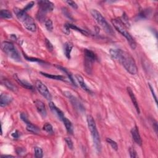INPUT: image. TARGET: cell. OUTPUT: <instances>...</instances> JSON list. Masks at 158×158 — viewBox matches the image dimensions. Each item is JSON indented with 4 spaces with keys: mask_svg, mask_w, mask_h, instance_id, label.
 <instances>
[{
    "mask_svg": "<svg viewBox=\"0 0 158 158\" xmlns=\"http://www.w3.org/2000/svg\"><path fill=\"white\" fill-rule=\"evenodd\" d=\"M110 54L112 58L122 64L127 72L132 75L137 74L138 69L135 61L129 53L120 49H112L110 50Z\"/></svg>",
    "mask_w": 158,
    "mask_h": 158,
    "instance_id": "1",
    "label": "cell"
},
{
    "mask_svg": "<svg viewBox=\"0 0 158 158\" xmlns=\"http://www.w3.org/2000/svg\"><path fill=\"white\" fill-rule=\"evenodd\" d=\"M14 12L16 14L17 18L19 19V21L22 23L25 29L32 32L36 31L37 26L35 21L31 17L29 16L26 12H25L23 9L17 8H15L14 9Z\"/></svg>",
    "mask_w": 158,
    "mask_h": 158,
    "instance_id": "2",
    "label": "cell"
},
{
    "mask_svg": "<svg viewBox=\"0 0 158 158\" xmlns=\"http://www.w3.org/2000/svg\"><path fill=\"white\" fill-rule=\"evenodd\" d=\"M112 24L114 25V28L120 32L125 38L127 39V42H129L130 47L132 49H135L136 47V43L134 38L132 37V35L127 30L125 25L121 21L120 19H115L112 20Z\"/></svg>",
    "mask_w": 158,
    "mask_h": 158,
    "instance_id": "3",
    "label": "cell"
},
{
    "mask_svg": "<svg viewBox=\"0 0 158 158\" xmlns=\"http://www.w3.org/2000/svg\"><path fill=\"white\" fill-rule=\"evenodd\" d=\"M87 123L89 130L91 132V136H92L93 141L96 150L98 152H100L101 150V143L100 140V136L98 133V131L96 128L95 121L93 118L91 116H87Z\"/></svg>",
    "mask_w": 158,
    "mask_h": 158,
    "instance_id": "4",
    "label": "cell"
},
{
    "mask_svg": "<svg viewBox=\"0 0 158 158\" xmlns=\"http://www.w3.org/2000/svg\"><path fill=\"white\" fill-rule=\"evenodd\" d=\"M91 14L95 19L96 22L103 28V29L107 33L110 35H114L115 33L113 27L108 23L106 19L102 16V14L99 11L96 9H92L91 11Z\"/></svg>",
    "mask_w": 158,
    "mask_h": 158,
    "instance_id": "5",
    "label": "cell"
},
{
    "mask_svg": "<svg viewBox=\"0 0 158 158\" xmlns=\"http://www.w3.org/2000/svg\"><path fill=\"white\" fill-rule=\"evenodd\" d=\"M1 49L4 53H6L9 57L12 58L14 61H21L19 52L16 48L14 47L13 43L8 42H4L1 44Z\"/></svg>",
    "mask_w": 158,
    "mask_h": 158,
    "instance_id": "6",
    "label": "cell"
},
{
    "mask_svg": "<svg viewBox=\"0 0 158 158\" xmlns=\"http://www.w3.org/2000/svg\"><path fill=\"white\" fill-rule=\"evenodd\" d=\"M84 54H85V71L88 74H90L92 71V65L95 61L97 59V56L90 49H85L84 50Z\"/></svg>",
    "mask_w": 158,
    "mask_h": 158,
    "instance_id": "7",
    "label": "cell"
},
{
    "mask_svg": "<svg viewBox=\"0 0 158 158\" xmlns=\"http://www.w3.org/2000/svg\"><path fill=\"white\" fill-rule=\"evenodd\" d=\"M38 4L39 6V14H43L45 16L46 14L49 12H52L54 9V4L52 2L49 1H38Z\"/></svg>",
    "mask_w": 158,
    "mask_h": 158,
    "instance_id": "8",
    "label": "cell"
},
{
    "mask_svg": "<svg viewBox=\"0 0 158 158\" xmlns=\"http://www.w3.org/2000/svg\"><path fill=\"white\" fill-rule=\"evenodd\" d=\"M35 86L38 91V92L42 95L44 98L48 100H51L52 99V96L49 91L47 86H46L42 81L40 80H37L35 82Z\"/></svg>",
    "mask_w": 158,
    "mask_h": 158,
    "instance_id": "9",
    "label": "cell"
},
{
    "mask_svg": "<svg viewBox=\"0 0 158 158\" xmlns=\"http://www.w3.org/2000/svg\"><path fill=\"white\" fill-rule=\"evenodd\" d=\"M64 95L69 99L75 109L78 110L80 112L84 111V108L82 104L80 103V101L77 100V98L75 97L72 93L69 92V91H64Z\"/></svg>",
    "mask_w": 158,
    "mask_h": 158,
    "instance_id": "10",
    "label": "cell"
},
{
    "mask_svg": "<svg viewBox=\"0 0 158 158\" xmlns=\"http://www.w3.org/2000/svg\"><path fill=\"white\" fill-rule=\"evenodd\" d=\"M35 106L36 107L38 113L41 115L42 118H45L47 116V111L46 109V107L45 104L42 101L36 100L35 102Z\"/></svg>",
    "mask_w": 158,
    "mask_h": 158,
    "instance_id": "11",
    "label": "cell"
},
{
    "mask_svg": "<svg viewBox=\"0 0 158 158\" xmlns=\"http://www.w3.org/2000/svg\"><path fill=\"white\" fill-rule=\"evenodd\" d=\"M131 134L132 136V138L134 141L136 143L137 145L139 146L142 145V139L141 138V136L139 133V130L138 129V127L135 126V127L132 128L131 130Z\"/></svg>",
    "mask_w": 158,
    "mask_h": 158,
    "instance_id": "12",
    "label": "cell"
},
{
    "mask_svg": "<svg viewBox=\"0 0 158 158\" xmlns=\"http://www.w3.org/2000/svg\"><path fill=\"white\" fill-rule=\"evenodd\" d=\"M13 98L11 95L7 93H3L0 96V106L1 107H5L11 103Z\"/></svg>",
    "mask_w": 158,
    "mask_h": 158,
    "instance_id": "13",
    "label": "cell"
},
{
    "mask_svg": "<svg viewBox=\"0 0 158 158\" xmlns=\"http://www.w3.org/2000/svg\"><path fill=\"white\" fill-rule=\"evenodd\" d=\"M49 106L50 109L52 110V111L53 112V113L58 117V118H59V119H60L61 120H62V119H63V118L64 117L63 112L61 111V109H59L58 108V107L54 104V103H53V102H49Z\"/></svg>",
    "mask_w": 158,
    "mask_h": 158,
    "instance_id": "14",
    "label": "cell"
},
{
    "mask_svg": "<svg viewBox=\"0 0 158 158\" xmlns=\"http://www.w3.org/2000/svg\"><path fill=\"white\" fill-rule=\"evenodd\" d=\"M127 92H128L130 97L131 98V100L132 101V103H133L135 108L136 110V112L138 114H140V108H139V103H138V101H137V100L136 98V96L134 94V93L133 92V91H132V90L130 88V87H127Z\"/></svg>",
    "mask_w": 158,
    "mask_h": 158,
    "instance_id": "15",
    "label": "cell"
},
{
    "mask_svg": "<svg viewBox=\"0 0 158 158\" xmlns=\"http://www.w3.org/2000/svg\"><path fill=\"white\" fill-rule=\"evenodd\" d=\"M1 83L6 86L7 88H8L9 90H11L13 92L16 93L18 91V88L15 85L12 81H9L7 79H3L1 80Z\"/></svg>",
    "mask_w": 158,
    "mask_h": 158,
    "instance_id": "16",
    "label": "cell"
},
{
    "mask_svg": "<svg viewBox=\"0 0 158 158\" xmlns=\"http://www.w3.org/2000/svg\"><path fill=\"white\" fill-rule=\"evenodd\" d=\"M75 78H76V79L77 80L78 82H79V84L80 86H81V88H82L84 90H85V91H86V92L91 93V90L88 87L87 85L85 84L84 80V78L81 77L80 75H79V74L75 75Z\"/></svg>",
    "mask_w": 158,
    "mask_h": 158,
    "instance_id": "17",
    "label": "cell"
},
{
    "mask_svg": "<svg viewBox=\"0 0 158 158\" xmlns=\"http://www.w3.org/2000/svg\"><path fill=\"white\" fill-rule=\"evenodd\" d=\"M73 48V44L70 42H66L64 46V54L68 59L70 58V53Z\"/></svg>",
    "mask_w": 158,
    "mask_h": 158,
    "instance_id": "18",
    "label": "cell"
},
{
    "mask_svg": "<svg viewBox=\"0 0 158 158\" xmlns=\"http://www.w3.org/2000/svg\"><path fill=\"white\" fill-rule=\"evenodd\" d=\"M62 121L63 122V123L65 127V129L67 130L68 133L70 135H72L74 131L72 122H71L68 118H66L65 117H64L63 119H62Z\"/></svg>",
    "mask_w": 158,
    "mask_h": 158,
    "instance_id": "19",
    "label": "cell"
},
{
    "mask_svg": "<svg viewBox=\"0 0 158 158\" xmlns=\"http://www.w3.org/2000/svg\"><path fill=\"white\" fill-rule=\"evenodd\" d=\"M14 77H15V79H16V81H17V82H18L20 85L22 86L24 88H27V89H28V90H33V86H32L31 84H29V83L28 82V81L19 79L16 75H14Z\"/></svg>",
    "mask_w": 158,
    "mask_h": 158,
    "instance_id": "20",
    "label": "cell"
},
{
    "mask_svg": "<svg viewBox=\"0 0 158 158\" xmlns=\"http://www.w3.org/2000/svg\"><path fill=\"white\" fill-rule=\"evenodd\" d=\"M56 68H58L59 70H61V71H63V72L64 73H65L66 75H68V77H69V80H70L71 82H72V83L73 84V85H74L75 86H77V85H76V84H75V81L74 78L72 77V75L71 74V73L69 72V71L67 69H65V68L62 67V66L59 65H56Z\"/></svg>",
    "mask_w": 158,
    "mask_h": 158,
    "instance_id": "21",
    "label": "cell"
},
{
    "mask_svg": "<svg viewBox=\"0 0 158 158\" xmlns=\"http://www.w3.org/2000/svg\"><path fill=\"white\" fill-rule=\"evenodd\" d=\"M40 74H42V75L45 76V77H48V78L52 79H53V80H61V81H65V77H63V76H62V75H55L49 74L45 73V72H41Z\"/></svg>",
    "mask_w": 158,
    "mask_h": 158,
    "instance_id": "22",
    "label": "cell"
},
{
    "mask_svg": "<svg viewBox=\"0 0 158 158\" xmlns=\"http://www.w3.org/2000/svg\"><path fill=\"white\" fill-rule=\"evenodd\" d=\"M0 17L3 19H11L13 17V15L8 10L2 9L0 11Z\"/></svg>",
    "mask_w": 158,
    "mask_h": 158,
    "instance_id": "23",
    "label": "cell"
},
{
    "mask_svg": "<svg viewBox=\"0 0 158 158\" xmlns=\"http://www.w3.org/2000/svg\"><path fill=\"white\" fill-rule=\"evenodd\" d=\"M27 130L29 132L33 134H38L39 132V129L38 127L32 124L31 122H30V123L27 124Z\"/></svg>",
    "mask_w": 158,
    "mask_h": 158,
    "instance_id": "24",
    "label": "cell"
},
{
    "mask_svg": "<svg viewBox=\"0 0 158 158\" xmlns=\"http://www.w3.org/2000/svg\"><path fill=\"white\" fill-rule=\"evenodd\" d=\"M65 25H67V26H68V27L69 29H74V30H77V31L80 32V33H81L84 34V35H88V33L86 32L85 31V30H81V29H80V28L77 27V26H75V25L71 24H69V23L66 24Z\"/></svg>",
    "mask_w": 158,
    "mask_h": 158,
    "instance_id": "25",
    "label": "cell"
},
{
    "mask_svg": "<svg viewBox=\"0 0 158 158\" xmlns=\"http://www.w3.org/2000/svg\"><path fill=\"white\" fill-rule=\"evenodd\" d=\"M106 141L108 144H109L111 146L112 148H113V150H114L115 151L118 150V144H117V143L116 141H114V140H113L109 138L106 139Z\"/></svg>",
    "mask_w": 158,
    "mask_h": 158,
    "instance_id": "26",
    "label": "cell"
},
{
    "mask_svg": "<svg viewBox=\"0 0 158 158\" xmlns=\"http://www.w3.org/2000/svg\"><path fill=\"white\" fill-rule=\"evenodd\" d=\"M43 130L47 132V133H48V134H53V127L49 123L45 124L43 127Z\"/></svg>",
    "mask_w": 158,
    "mask_h": 158,
    "instance_id": "27",
    "label": "cell"
},
{
    "mask_svg": "<svg viewBox=\"0 0 158 158\" xmlns=\"http://www.w3.org/2000/svg\"><path fill=\"white\" fill-rule=\"evenodd\" d=\"M35 156L37 158H42L43 157V150L40 147H35Z\"/></svg>",
    "mask_w": 158,
    "mask_h": 158,
    "instance_id": "28",
    "label": "cell"
},
{
    "mask_svg": "<svg viewBox=\"0 0 158 158\" xmlns=\"http://www.w3.org/2000/svg\"><path fill=\"white\" fill-rule=\"evenodd\" d=\"M45 27L49 32H52L53 30V24L52 20L51 19H48L45 21Z\"/></svg>",
    "mask_w": 158,
    "mask_h": 158,
    "instance_id": "29",
    "label": "cell"
},
{
    "mask_svg": "<svg viewBox=\"0 0 158 158\" xmlns=\"http://www.w3.org/2000/svg\"><path fill=\"white\" fill-rule=\"evenodd\" d=\"M45 45H46V47H47V48L48 49L49 52H53V49H54L52 43H51L47 38L45 39Z\"/></svg>",
    "mask_w": 158,
    "mask_h": 158,
    "instance_id": "30",
    "label": "cell"
},
{
    "mask_svg": "<svg viewBox=\"0 0 158 158\" xmlns=\"http://www.w3.org/2000/svg\"><path fill=\"white\" fill-rule=\"evenodd\" d=\"M65 141L66 142V143H67V145L69 147V148L70 150H73L74 144H73V142H72V140H71L70 138H65Z\"/></svg>",
    "mask_w": 158,
    "mask_h": 158,
    "instance_id": "31",
    "label": "cell"
},
{
    "mask_svg": "<svg viewBox=\"0 0 158 158\" xmlns=\"http://www.w3.org/2000/svg\"><path fill=\"white\" fill-rule=\"evenodd\" d=\"M129 153H130V156L132 158H135L137 157V155H136V152L135 150V149L134 148L130 147L129 148Z\"/></svg>",
    "mask_w": 158,
    "mask_h": 158,
    "instance_id": "32",
    "label": "cell"
},
{
    "mask_svg": "<svg viewBox=\"0 0 158 158\" xmlns=\"http://www.w3.org/2000/svg\"><path fill=\"white\" fill-rule=\"evenodd\" d=\"M149 14H150L149 11L148 12V11H146V9H145L139 14V16L141 18H145L148 16V15Z\"/></svg>",
    "mask_w": 158,
    "mask_h": 158,
    "instance_id": "33",
    "label": "cell"
},
{
    "mask_svg": "<svg viewBox=\"0 0 158 158\" xmlns=\"http://www.w3.org/2000/svg\"><path fill=\"white\" fill-rule=\"evenodd\" d=\"M35 3L33 1H31V2H30L29 3H28L27 5H26V6H25L23 10L25 11V12H26L28 10H30V9H31L33 6V5H34Z\"/></svg>",
    "mask_w": 158,
    "mask_h": 158,
    "instance_id": "34",
    "label": "cell"
},
{
    "mask_svg": "<svg viewBox=\"0 0 158 158\" xmlns=\"http://www.w3.org/2000/svg\"><path fill=\"white\" fill-rule=\"evenodd\" d=\"M66 3H67L69 5H70L71 7H72L74 9H77L78 8V6H77V3H76L75 2H74V1H66Z\"/></svg>",
    "mask_w": 158,
    "mask_h": 158,
    "instance_id": "35",
    "label": "cell"
},
{
    "mask_svg": "<svg viewBox=\"0 0 158 158\" xmlns=\"http://www.w3.org/2000/svg\"><path fill=\"white\" fill-rule=\"evenodd\" d=\"M25 151V150L22 148H18L16 149V152L18 155H22L24 154Z\"/></svg>",
    "mask_w": 158,
    "mask_h": 158,
    "instance_id": "36",
    "label": "cell"
},
{
    "mask_svg": "<svg viewBox=\"0 0 158 158\" xmlns=\"http://www.w3.org/2000/svg\"><path fill=\"white\" fill-rule=\"evenodd\" d=\"M20 132L18 130H16L14 133L12 134V136L13 138L14 139H19V137L20 136Z\"/></svg>",
    "mask_w": 158,
    "mask_h": 158,
    "instance_id": "37",
    "label": "cell"
},
{
    "mask_svg": "<svg viewBox=\"0 0 158 158\" xmlns=\"http://www.w3.org/2000/svg\"><path fill=\"white\" fill-rule=\"evenodd\" d=\"M148 85H149V86H150V90H151V93H152V96H153V98H154V99H155V100L156 103H157V97H156V95H155V91H154V90H153V88H152V87L151 86V85L150 84H148Z\"/></svg>",
    "mask_w": 158,
    "mask_h": 158,
    "instance_id": "38",
    "label": "cell"
},
{
    "mask_svg": "<svg viewBox=\"0 0 158 158\" xmlns=\"http://www.w3.org/2000/svg\"><path fill=\"white\" fill-rule=\"evenodd\" d=\"M26 57V59L28 61H36V62H40V63H43V61L42 60L40 59H34V58H28L27 56Z\"/></svg>",
    "mask_w": 158,
    "mask_h": 158,
    "instance_id": "39",
    "label": "cell"
},
{
    "mask_svg": "<svg viewBox=\"0 0 158 158\" xmlns=\"http://www.w3.org/2000/svg\"><path fill=\"white\" fill-rule=\"evenodd\" d=\"M64 32L65 33H66L67 35H69L70 33V29L65 24L64 25Z\"/></svg>",
    "mask_w": 158,
    "mask_h": 158,
    "instance_id": "40",
    "label": "cell"
},
{
    "mask_svg": "<svg viewBox=\"0 0 158 158\" xmlns=\"http://www.w3.org/2000/svg\"><path fill=\"white\" fill-rule=\"evenodd\" d=\"M153 128L156 132V133L157 134V124L156 121H155V122H153Z\"/></svg>",
    "mask_w": 158,
    "mask_h": 158,
    "instance_id": "41",
    "label": "cell"
},
{
    "mask_svg": "<svg viewBox=\"0 0 158 158\" xmlns=\"http://www.w3.org/2000/svg\"><path fill=\"white\" fill-rule=\"evenodd\" d=\"M14 157L13 156H11V155H2L1 156V158H3V157Z\"/></svg>",
    "mask_w": 158,
    "mask_h": 158,
    "instance_id": "42",
    "label": "cell"
}]
</instances>
